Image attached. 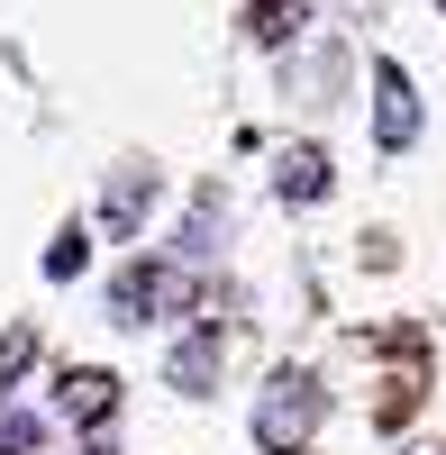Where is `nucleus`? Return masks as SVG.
Instances as JSON below:
<instances>
[{
	"instance_id": "f257e3e1",
	"label": "nucleus",
	"mask_w": 446,
	"mask_h": 455,
	"mask_svg": "<svg viewBox=\"0 0 446 455\" xmlns=\"http://www.w3.org/2000/svg\"><path fill=\"white\" fill-rule=\"evenodd\" d=\"M319 410H328V392L310 383V373H274L265 383V401H255V446L265 455H291V446H310V428H319Z\"/></svg>"
},
{
	"instance_id": "f03ea898",
	"label": "nucleus",
	"mask_w": 446,
	"mask_h": 455,
	"mask_svg": "<svg viewBox=\"0 0 446 455\" xmlns=\"http://www.w3.org/2000/svg\"><path fill=\"white\" fill-rule=\"evenodd\" d=\"M374 146L383 156H410L419 146V92L401 64H374Z\"/></svg>"
},
{
	"instance_id": "7ed1b4c3",
	"label": "nucleus",
	"mask_w": 446,
	"mask_h": 455,
	"mask_svg": "<svg viewBox=\"0 0 446 455\" xmlns=\"http://www.w3.org/2000/svg\"><path fill=\"white\" fill-rule=\"evenodd\" d=\"M164 300H173V274H164V264H128L119 291H109V319H119V328H146V319H164Z\"/></svg>"
},
{
	"instance_id": "20e7f679",
	"label": "nucleus",
	"mask_w": 446,
	"mask_h": 455,
	"mask_svg": "<svg viewBox=\"0 0 446 455\" xmlns=\"http://www.w3.org/2000/svg\"><path fill=\"white\" fill-rule=\"evenodd\" d=\"M146 210H155V164H119V173H109V192H100V228H119V237H128Z\"/></svg>"
},
{
	"instance_id": "39448f33",
	"label": "nucleus",
	"mask_w": 446,
	"mask_h": 455,
	"mask_svg": "<svg viewBox=\"0 0 446 455\" xmlns=\"http://www.w3.org/2000/svg\"><path fill=\"white\" fill-rule=\"evenodd\" d=\"M55 410H64V419H109V410H119V373H100V364H83V373H64V383H55Z\"/></svg>"
},
{
	"instance_id": "423d86ee",
	"label": "nucleus",
	"mask_w": 446,
	"mask_h": 455,
	"mask_svg": "<svg viewBox=\"0 0 446 455\" xmlns=\"http://www.w3.org/2000/svg\"><path fill=\"white\" fill-rule=\"evenodd\" d=\"M274 192L310 210V201L328 192V156H319V146H283V156H274Z\"/></svg>"
},
{
	"instance_id": "0eeeda50",
	"label": "nucleus",
	"mask_w": 446,
	"mask_h": 455,
	"mask_svg": "<svg viewBox=\"0 0 446 455\" xmlns=\"http://www.w3.org/2000/svg\"><path fill=\"white\" fill-rule=\"evenodd\" d=\"M173 392H210V373H219V328H192V337H182V347H173Z\"/></svg>"
},
{
	"instance_id": "6e6552de",
	"label": "nucleus",
	"mask_w": 446,
	"mask_h": 455,
	"mask_svg": "<svg viewBox=\"0 0 446 455\" xmlns=\"http://www.w3.org/2000/svg\"><path fill=\"white\" fill-rule=\"evenodd\" d=\"M219 237H228V201L201 192V201H192V228H182V255L201 264V255H219Z\"/></svg>"
},
{
	"instance_id": "1a4fd4ad",
	"label": "nucleus",
	"mask_w": 446,
	"mask_h": 455,
	"mask_svg": "<svg viewBox=\"0 0 446 455\" xmlns=\"http://www.w3.org/2000/svg\"><path fill=\"white\" fill-rule=\"evenodd\" d=\"M301 19H310V0H255V36H265V46H283Z\"/></svg>"
},
{
	"instance_id": "9d476101",
	"label": "nucleus",
	"mask_w": 446,
	"mask_h": 455,
	"mask_svg": "<svg viewBox=\"0 0 446 455\" xmlns=\"http://www.w3.org/2000/svg\"><path fill=\"white\" fill-rule=\"evenodd\" d=\"M83 264H92V246H83V228H64V237L46 246V274H55V283H73V274H83Z\"/></svg>"
},
{
	"instance_id": "9b49d317",
	"label": "nucleus",
	"mask_w": 446,
	"mask_h": 455,
	"mask_svg": "<svg viewBox=\"0 0 446 455\" xmlns=\"http://www.w3.org/2000/svg\"><path fill=\"white\" fill-rule=\"evenodd\" d=\"M28 355H36V337H28V328H10V337H0V392H10V373H19Z\"/></svg>"
},
{
	"instance_id": "f8f14e48",
	"label": "nucleus",
	"mask_w": 446,
	"mask_h": 455,
	"mask_svg": "<svg viewBox=\"0 0 446 455\" xmlns=\"http://www.w3.org/2000/svg\"><path fill=\"white\" fill-rule=\"evenodd\" d=\"M0 455H36V428L19 419V410H10V419H0Z\"/></svg>"
},
{
	"instance_id": "ddd939ff",
	"label": "nucleus",
	"mask_w": 446,
	"mask_h": 455,
	"mask_svg": "<svg viewBox=\"0 0 446 455\" xmlns=\"http://www.w3.org/2000/svg\"><path fill=\"white\" fill-rule=\"evenodd\" d=\"M83 455H119V446H100V437H92V446H83Z\"/></svg>"
}]
</instances>
